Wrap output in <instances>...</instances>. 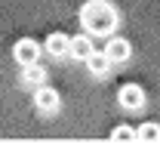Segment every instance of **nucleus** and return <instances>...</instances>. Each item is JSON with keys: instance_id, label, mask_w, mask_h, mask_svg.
<instances>
[{"instance_id": "obj_1", "label": "nucleus", "mask_w": 160, "mask_h": 148, "mask_svg": "<svg viewBox=\"0 0 160 148\" xmlns=\"http://www.w3.org/2000/svg\"><path fill=\"white\" fill-rule=\"evenodd\" d=\"M80 22L89 34H111L117 28V9L108 0H86L80 6Z\"/></svg>"}, {"instance_id": "obj_2", "label": "nucleus", "mask_w": 160, "mask_h": 148, "mask_svg": "<svg viewBox=\"0 0 160 148\" xmlns=\"http://www.w3.org/2000/svg\"><path fill=\"white\" fill-rule=\"evenodd\" d=\"M145 99H148V96H145V89H142L139 84H123L117 89V102L123 108H129V111L142 108V105H145Z\"/></svg>"}, {"instance_id": "obj_3", "label": "nucleus", "mask_w": 160, "mask_h": 148, "mask_svg": "<svg viewBox=\"0 0 160 148\" xmlns=\"http://www.w3.org/2000/svg\"><path fill=\"white\" fill-rule=\"evenodd\" d=\"M40 43L31 40V37H22V40H16V46H12V56H16V62L19 65H31L40 59Z\"/></svg>"}, {"instance_id": "obj_4", "label": "nucleus", "mask_w": 160, "mask_h": 148, "mask_svg": "<svg viewBox=\"0 0 160 148\" xmlns=\"http://www.w3.org/2000/svg\"><path fill=\"white\" fill-rule=\"evenodd\" d=\"M34 105H37L43 114H52V111H59L62 99H59V93H56L49 84H40L37 93H34Z\"/></svg>"}, {"instance_id": "obj_5", "label": "nucleus", "mask_w": 160, "mask_h": 148, "mask_svg": "<svg viewBox=\"0 0 160 148\" xmlns=\"http://www.w3.org/2000/svg\"><path fill=\"white\" fill-rule=\"evenodd\" d=\"M43 49H46L52 59H65V56H68V49H71V37H68V34H62V31H52V34H46Z\"/></svg>"}, {"instance_id": "obj_6", "label": "nucleus", "mask_w": 160, "mask_h": 148, "mask_svg": "<svg viewBox=\"0 0 160 148\" xmlns=\"http://www.w3.org/2000/svg\"><path fill=\"white\" fill-rule=\"evenodd\" d=\"M83 62H86V68H89V74H92V77H108V71H111V65H114L111 59H108V53H105V49H92Z\"/></svg>"}, {"instance_id": "obj_7", "label": "nucleus", "mask_w": 160, "mask_h": 148, "mask_svg": "<svg viewBox=\"0 0 160 148\" xmlns=\"http://www.w3.org/2000/svg\"><path fill=\"white\" fill-rule=\"evenodd\" d=\"M105 53H108V59L111 62H129V56H132V46L126 37H111L108 46H105Z\"/></svg>"}, {"instance_id": "obj_8", "label": "nucleus", "mask_w": 160, "mask_h": 148, "mask_svg": "<svg viewBox=\"0 0 160 148\" xmlns=\"http://www.w3.org/2000/svg\"><path fill=\"white\" fill-rule=\"evenodd\" d=\"M92 49H96V46H92V34L86 31V34H74V37H71V49H68V56H74V59L83 62Z\"/></svg>"}, {"instance_id": "obj_9", "label": "nucleus", "mask_w": 160, "mask_h": 148, "mask_svg": "<svg viewBox=\"0 0 160 148\" xmlns=\"http://www.w3.org/2000/svg\"><path fill=\"white\" fill-rule=\"evenodd\" d=\"M22 80H25V84H34V86H40V84H46V71H43V68H40L37 62L22 65Z\"/></svg>"}, {"instance_id": "obj_10", "label": "nucleus", "mask_w": 160, "mask_h": 148, "mask_svg": "<svg viewBox=\"0 0 160 148\" xmlns=\"http://www.w3.org/2000/svg\"><path fill=\"white\" fill-rule=\"evenodd\" d=\"M139 139H145V142H157L160 139V124H142V130L136 133Z\"/></svg>"}, {"instance_id": "obj_11", "label": "nucleus", "mask_w": 160, "mask_h": 148, "mask_svg": "<svg viewBox=\"0 0 160 148\" xmlns=\"http://www.w3.org/2000/svg\"><path fill=\"white\" fill-rule=\"evenodd\" d=\"M111 139H114V142H132V139H136V133H132L129 127H117L114 133H111Z\"/></svg>"}]
</instances>
